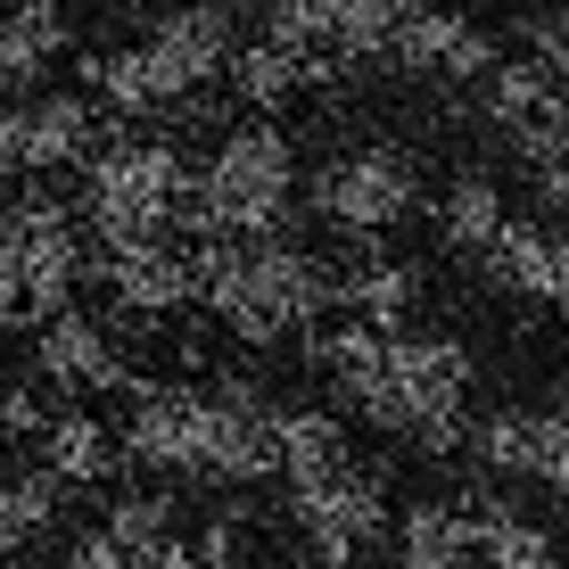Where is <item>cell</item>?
Returning <instances> with one entry per match:
<instances>
[{
  "instance_id": "f1b7e54d",
  "label": "cell",
  "mask_w": 569,
  "mask_h": 569,
  "mask_svg": "<svg viewBox=\"0 0 569 569\" xmlns=\"http://www.w3.org/2000/svg\"><path fill=\"white\" fill-rule=\"evenodd\" d=\"M528 421H537V470H528V479H545V487L569 503V397L537 405Z\"/></svg>"
},
{
  "instance_id": "d4e9b609",
  "label": "cell",
  "mask_w": 569,
  "mask_h": 569,
  "mask_svg": "<svg viewBox=\"0 0 569 569\" xmlns=\"http://www.w3.org/2000/svg\"><path fill=\"white\" fill-rule=\"evenodd\" d=\"M100 537L124 553V569H149V561L173 545V503H166V496H116Z\"/></svg>"
},
{
  "instance_id": "9a60e30c",
  "label": "cell",
  "mask_w": 569,
  "mask_h": 569,
  "mask_svg": "<svg viewBox=\"0 0 569 569\" xmlns=\"http://www.w3.org/2000/svg\"><path fill=\"white\" fill-rule=\"evenodd\" d=\"M462 528H470V561H487V569H561V545L528 512H512L503 496H487V487L462 503Z\"/></svg>"
},
{
  "instance_id": "ba28073f",
  "label": "cell",
  "mask_w": 569,
  "mask_h": 569,
  "mask_svg": "<svg viewBox=\"0 0 569 569\" xmlns=\"http://www.w3.org/2000/svg\"><path fill=\"white\" fill-rule=\"evenodd\" d=\"M231 50H240V33H231V9H214V0L166 9L149 26V42H141V58L157 67V83H166L173 100H190L199 83H214V74L231 67Z\"/></svg>"
},
{
  "instance_id": "ffe728a7",
  "label": "cell",
  "mask_w": 569,
  "mask_h": 569,
  "mask_svg": "<svg viewBox=\"0 0 569 569\" xmlns=\"http://www.w3.org/2000/svg\"><path fill=\"white\" fill-rule=\"evenodd\" d=\"M42 455H50V479L58 487H100L116 470V438L91 413H74V405H67V413L42 429Z\"/></svg>"
},
{
  "instance_id": "4fadbf2b",
  "label": "cell",
  "mask_w": 569,
  "mask_h": 569,
  "mask_svg": "<svg viewBox=\"0 0 569 569\" xmlns=\"http://www.w3.org/2000/svg\"><path fill=\"white\" fill-rule=\"evenodd\" d=\"M42 380H58L67 397H74V388H100V397H141V388H149L141 371L108 347V330L83 322V313L42 322Z\"/></svg>"
},
{
  "instance_id": "836d02e7",
  "label": "cell",
  "mask_w": 569,
  "mask_h": 569,
  "mask_svg": "<svg viewBox=\"0 0 569 569\" xmlns=\"http://www.w3.org/2000/svg\"><path fill=\"white\" fill-rule=\"evenodd\" d=\"M537 190H545V207H553V214H569V157H561V166H545V173H537Z\"/></svg>"
},
{
  "instance_id": "44dd1931",
  "label": "cell",
  "mask_w": 569,
  "mask_h": 569,
  "mask_svg": "<svg viewBox=\"0 0 569 569\" xmlns=\"http://www.w3.org/2000/svg\"><path fill=\"white\" fill-rule=\"evenodd\" d=\"M83 149H91V100H74V91L26 100V166H74Z\"/></svg>"
},
{
  "instance_id": "603a6c76",
  "label": "cell",
  "mask_w": 569,
  "mask_h": 569,
  "mask_svg": "<svg viewBox=\"0 0 569 569\" xmlns=\"http://www.w3.org/2000/svg\"><path fill=\"white\" fill-rule=\"evenodd\" d=\"M413 298H421L413 264H371V272H356V281H339V306L363 313L371 339H397V322L413 313Z\"/></svg>"
},
{
  "instance_id": "1f68e13d",
  "label": "cell",
  "mask_w": 569,
  "mask_h": 569,
  "mask_svg": "<svg viewBox=\"0 0 569 569\" xmlns=\"http://www.w3.org/2000/svg\"><path fill=\"white\" fill-rule=\"evenodd\" d=\"M0 429H17V438H33V429H50V413L17 388V397H0Z\"/></svg>"
},
{
  "instance_id": "e0dca14e",
  "label": "cell",
  "mask_w": 569,
  "mask_h": 569,
  "mask_svg": "<svg viewBox=\"0 0 569 569\" xmlns=\"http://www.w3.org/2000/svg\"><path fill=\"white\" fill-rule=\"evenodd\" d=\"M58 50H67V9H50V0L9 9L0 17V100H17L26 83H42L58 67Z\"/></svg>"
},
{
  "instance_id": "f546056e",
  "label": "cell",
  "mask_w": 569,
  "mask_h": 569,
  "mask_svg": "<svg viewBox=\"0 0 569 569\" xmlns=\"http://www.w3.org/2000/svg\"><path fill=\"white\" fill-rule=\"evenodd\" d=\"M0 322H26V257H17V214H0Z\"/></svg>"
},
{
  "instance_id": "7402d4cb",
  "label": "cell",
  "mask_w": 569,
  "mask_h": 569,
  "mask_svg": "<svg viewBox=\"0 0 569 569\" xmlns=\"http://www.w3.org/2000/svg\"><path fill=\"white\" fill-rule=\"evenodd\" d=\"M413 0H330V58L356 67V58H388L397 50V26Z\"/></svg>"
},
{
  "instance_id": "d6a6232c",
  "label": "cell",
  "mask_w": 569,
  "mask_h": 569,
  "mask_svg": "<svg viewBox=\"0 0 569 569\" xmlns=\"http://www.w3.org/2000/svg\"><path fill=\"white\" fill-rule=\"evenodd\" d=\"M58 569H124V553H116L108 537H83V545H74V553L58 561Z\"/></svg>"
},
{
  "instance_id": "8fae6325",
  "label": "cell",
  "mask_w": 569,
  "mask_h": 569,
  "mask_svg": "<svg viewBox=\"0 0 569 569\" xmlns=\"http://www.w3.org/2000/svg\"><path fill=\"white\" fill-rule=\"evenodd\" d=\"M388 67L455 74V83H487V74L503 67V50H496V33H479V26H470V17H455V9H405Z\"/></svg>"
},
{
  "instance_id": "4316f807",
  "label": "cell",
  "mask_w": 569,
  "mask_h": 569,
  "mask_svg": "<svg viewBox=\"0 0 569 569\" xmlns=\"http://www.w3.org/2000/svg\"><path fill=\"white\" fill-rule=\"evenodd\" d=\"M438 214H446V240H455V248L487 257V240L503 231V190L487 182V173H462V182L446 190V207H438Z\"/></svg>"
},
{
  "instance_id": "ac0fdd59",
  "label": "cell",
  "mask_w": 569,
  "mask_h": 569,
  "mask_svg": "<svg viewBox=\"0 0 569 569\" xmlns=\"http://www.w3.org/2000/svg\"><path fill=\"white\" fill-rule=\"evenodd\" d=\"M231 83H240V100L248 108H281L289 100V91H306V83H330V74H339V58H298V50H281V42H264V33H257V42H240V50H231Z\"/></svg>"
},
{
  "instance_id": "6da1fadb",
  "label": "cell",
  "mask_w": 569,
  "mask_h": 569,
  "mask_svg": "<svg viewBox=\"0 0 569 569\" xmlns=\"http://www.w3.org/2000/svg\"><path fill=\"white\" fill-rule=\"evenodd\" d=\"M289 207H298V149H289V132L281 124H240L207 157V173L190 182L173 231H182L190 248L199 240L257 248V240H272V231L289 223Z\"/></svg>"
},
{
  "instance_id": "4dcf8cb0",
  "label": "cell",
  "mask_w": 569,
  "mask_h": 569,
  "mask_svg": "<svg viewBox=\"0 0 569 569\" xmlns=\"http://www.w3.org/2000/svg\"><path fill=\"white\" fill-rule=\"evenodd\" d=\"M0 166H26V100H0Z\"/></svg>"
},
{
  "instance_id": "5bb4252c",
  "label": "cell",
  "mask_w": 569,
  "mask_h": 569,
  "mask_svg": "<svg viewBox=\"0 0 569 569\" xmlns=\"http://www.w3.org/2000/svg\"><path fill=\"white\" fill-rule=\"evenodd\" d=\"M100 281H108L116 313H173V306H190V257H182V240L100 257Z\"/></svg>"
},
{
  "instance_id": "5b68a950",
  "label": "cell",
  "mask_w": 569,
  "mask_h": 569,
  "mask_svg": "<svg viewBox=\"0 0 569 569\" xmlns=\"http://www.w3.org/2000/svg\"><path fill=\"white\" fill-rule=\"evenodd\" d=\"M281 455H272V405L248 380H223L214 397H199V479H272Z\"/></svg>"
},
{
  "instance_id": "3957f363",
  "label": "cell",
  "mask_w": 569,
  "mask_h": 569,
  "mask_svg": "<svg viewBox=\"0 0 569 569\" xmlns=\"http://www.w3.org/2000/svg\"><path fill=\"white\" fill-rule=\"evenodd\" d=\"M388 388L405 405V438L421 455H462L470 446V421H462V397H470V356L455 339H388Z\"/></svg>"
},
{
  "instance_id": "7c38bea8",
  "label": "cell",
  "mask_w": 569,
  "mask_h": 569,
  "mask_svg": "<svg viewBox=\"0 0 569 569\" xmlns=\"http://www.w3.org/2000/svg\"><path fill=\"white\" fill-rule=\"evenodd\" d=\"M479 264H487V281H503V289H520V298L569 313V231L528 223V214H503V231L487 240Z\"/></svg>"
},
{
  "instance_id": "52a82bcc",
  "label": "cell",
  "mask_w": 569,
  "mask_h": 569,
  "mask_svg": "<svg viewBox=\"0 0 569 569\" xmlns=\"http://www.w3.org/2000/svg\"><path fill=\"white\" fill-rule=\"evenodd\" d=\"M17 214V257H26V322H58L74 313V281H83V240H74L67 207L26 199Z\"/></svg>"
},
{
  "instance_id": "d6986e66",
  "label": "cell",
  "mask_w": 569,
  "mask_h": 569,
  "mask_svg": "<svg viewBox=\"0 0 569 569\" xmlns=\"http://www.w3.org/2000/svg\"><path fill=\"white\" fill-rule=\"evenodd\" d=\"M397 561H405V569H470V528H462V503L421 496L413 512L397 520Z\"/></svg>"
},
{
  "instance_id": "83f0119b",
  "label": "cell",
  "mask_w": 569,
  "mask_h": 569,
  "mask_svg": "<svg viewBox=\"0 0 569 569\" xmlns=\"http://www.w3.org/2000/svg\"><path fill=\"white\" fill-rule=\"evenodd\" d=\"M520 42H528V67L545 74V83L569 100V9H537L520 17Z\"/></svg>"
},
{
  "instance_id": "2e32d148",
  "label": "cell",
  "mask_w": 569,
  "mask_h": 569,
  "mask_svg": "<svg viewBox=\"0 0 569 569\" xmlns=\"http://www.w3.org/2000/svg\"><path fill=\"white\" fill-rule=\"evenodd\" d=\"M272 455H281L289 487H322V479H339V470H356L347 462V429H339L330 405H281V413H272Z\"/></svg>"
},
{
  "instance_id": "cb8c5ba5",
  "label": "cell",
  "mask_w": 569,
  "mask_h": 569,
  "mask_svg": "<svg viewBox=\"0 0 569 569\" xmlns=\"http://www.w3.org/2000/svg\"><path fill=\"white\" fill-rule=\"evenodd\" d=\"M58 496H67V487H58L50 470H26V479L0 487V569H9V561L58 520Z\"/></svg>"
},
{
  "instance_id": "8992f818",
  "label": "cell",
  "mask_w": 569,
  "mask_h": 569,
  "mask_svg": "<svg viewBox=\"0 0 569 569\" xmlns=\"http://www.w3.org/2000/svg\"><path fill=\"white\" fill-rule=\"evenodd\" d=\"M289 512H298L306 545L322 553L330 569H347L371 537L388 528V496H380V470H339L322 487H289Z\"/></svg>"
},
{
  "instance_id": "30bf717a",
  "label": "cell",
  "mask_w": 569,
  "mask_h": 569,
  "mask_svg": "<svg viewBox=\"0 0 569 569\" xmlns=\"http://www.w3.org/2000/svg\"><path fill=\"white\" fill-rule=\"evenodd\" d=\"M116 455L141 470H166V479H199V388H141Z\"/></svg>"
},
{
  "instance_id": "9c48e42d",
  "label": "cell",
  "mask_w": 569,
  "mask_h": 569,
  "mask_svg": "<svg viewBox=\"0 0 569 569\" xmlns=\"http://www.w3.org/2000/svg\"><path fill=\"white\" fill-rule=\"evenodd\" d=\"M487 116L512 132V149H520L537 173L569 157V100L545 83L537 67H528V58H503V67L487 74Z\"/></svg>"
},
{
  "instance_id": "484cf974",
  "label": "cell",
  "mask_w": 569,
  "mask_h": 569,
  "mask_svg": "<svg viewBox=\"0 0 569 569\" xmlns=\"http://www.w3.org/2000/svg\"><path fill=\"white\" fill-rule=\"evenodd\" d=\"M470 455L496 470V479H528L537 470V421H528V405H496V413L470 429Z\"/></svg>"
},
{
  "instance_id": "7a4b0ae2",
  "label": "cell",
  "mask_w": 569,
  "mask_h": 569,
  "mask_svg": "<svg viewBox=\"0 0 569 569\" xmlns=\"http://www.w3.org/2000/svg\"><path fill=\"white\" fill-rule=\"evenodd\" d=\"M91 231L108 240V257L124 248L173 240V214L190 199V166L173 157V141H124L108 157H91Z\"/></svg>"
},
{
  "instance_id": "277c9868",
  "label": "cell",
  "mask_w": 569,
  "mask_h": 569,
  "mask_svg": "<svg viewBox=\"0 0 569 569\" xmlns=\"http://www.w3.org/2000/svg\"><path fill=\"white\" fill-rule=\"evenodd\" d=\"M298 190H306V207L322 214V223H347V231H388V223H405V214L421 207V173H413L405 149H356V157H339V166L306 173Z\"/></svg>"
}]
</instances>
